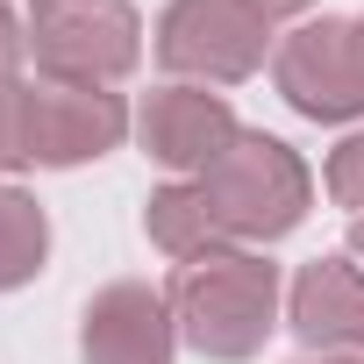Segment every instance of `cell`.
Returning <instances> with one entry per match:
<instances>
[{
	"instance_id": "cell-1",
	"label": "cell",
	"mask_w": 364,
	"mask_h": 364,
	"mask_svg": "<svg viewBox=\"0 0 364 364\" xmlns=\"http://www.w3.org/2000/svg\"><path fill=\"white\" fill-rule=\"evenodd\" d=\"M171 321L200 357L215 364H243L264 350L272 321H279V272L250 250H222V257H200V264H178L171 286Z\"/></svg>"
},
{
	"instance_id": "cell-2",
	"label": "cell",
	"mask_w": 364,
	"mask_h": 364,
	"mask_svg": "<svg viewBox=\"0 0 364 364\" xmlns=\"http://www.w3.org/2000/svg\"><path fill=\"white\" fill-rule=\"evenodd\" d=\"M200 186L215 200V222L229 229V243H272L286 229H300L307 200H314V178L307 164L279 143V136H236L208 171Z\"/></svg>"
},
{
	"instance_id": "cell-3",
	"label": "cell",
	"mask_w": 364,
	"mask_h": 364,
	"mask_svg": "<svg viewBox=\"0 0 364 364\" xmlns=\"http://www.w3.org/2000/svg\"><path fill=\"white\" fill-rule=\"evenodd\" d=\"M29 50L50 86H114L143 58V22L129 0H36Z\"/></svg>"
},
{
	"instance_id": "cell-4",
	"label": "cell",
	"mask_w": 364,
	"mask_h": 364,
	"mask_svg": "<svg viewBox=\"0 0 364 364\" xmlns=\"http://www.w3.org/2000/svg\"><path fill=\"white\" fill-rule=\"evenodd\" d=\"M264 43H272V22L250 0H171L157 15V58L208 86L250 79L264 65Z\"/></svg>"
},
{
	"instance_id": "cell-5",
	"label": "cell",
	"mask_w": 364,
	"mask_h": 364,
	"mask_svg": "<svg viewBox=\"0 0 364 364\" xmlns=\"http://www.w3.org/2000/svg\"><path fill=\"white\" fill-rule=\"evenodd\" d=\"M279 93L307 114V122H357L364 114V50H357V22H307L279 43Z\"/></svg>"
},
{
	"instance_id": "cell-6",
	"label": "cell",
	"mask_w": 364,
	"mask_h": 364,
	"mask_svg": "<svg viewBox=\"0 0 364 364\" xmlns=\"http://www.w3.org/2000/svg\"><path fill=\"white\" fill-rule=\"evenodd\" d=\"M129 136V107L107 86H29V164L72 171Z\"/></svg>"
},
{
	"instance_id": "cell-7",
	"label": "cell",
	"mask_w": 364,
	"mask_h": 364,
	"mask_svg": "<svg viewBox=\"0 0 364 364\" xmlns=\"http://www.w3.org/2000/svg\"><path fill=\"white\" fill-rule=\"evenodd\" d=\"M171 350H178V321L157 286L114 279L86 300V328H79L86 364H171Z\"/></svg>"
},
{
	"instance_id": "cell-8",
	"label": "cell",
	"mask_w": 364,
	"mask_h": 364,
	"mask_svg": "<svg viewBox=\"0 0 364 364\" xmlns=\"http://www.w3.org/2000/svg\"><path fill=\"white\" fill-rule=\"evenodd\" d=\"M136 136H143V150H150L157 164H171V171H208V164H215L243 129H236V114H229V100H222V93L164 86V93H150V100H143Z\"/></svg>"
},
{
	"instance_id": "cell-9",
	"label": "cell",
	"mask_w": 364,
	"mask_h": 364,
	"mask_svg": "<svg viewBox=\"0 0 364 364\" xmlns=\"http://www.w3.org/2000/svg\"><path fill=\"white\" fill-rule=\"evenodd\" d=\"M293 336L307 350H364V272L343 257H314L293 279Z\"/></svg>"
},
{
	"instance_id": "cell-10",
	"label": "cell",
	"mask_w": 364,
	"mask_h": 364,
	"mask_svg": "<svg viewBox=\"0 0 364 364\" xmlns=\"http://www.w3.org/2000/svg\"><path fill=\"white\" fill-rule=\"evenodd\" d=\"M143 229H150V243H157L164 257H178V264H200V257H222V250H229V229L215 222V200H208L200 178H193V186L150 193Z\"/></svg>"
},
{
	"instance_id": "cell-11",
	"label": "cell",
	"mask_w": 364,
	"mask_h": 364,
	"mask_svg": "<svg viewBox=\"0 0 364 364\" xmlns=\"http://www.w3.org/2000/svg\"><path fill=\"white\" fill-rule=\"evenodd\" d=\"M43 257H50V222H43V208H36L29 193H15V186H0V293L29 286V279L43 272Z\"/></svg>"
},
{
	"instance_id": "cell-12",
	"label": "cell",
	"mask_w": 364,
	"mask_h": 364,
	"mask_svg": "<svg viewBox=\"0 0 364 364\" xmlns=\"http://www.w3.org/2000/svg\"><path fill=\"white\" fill-rule=\"evenodd\" d=\"M22 164H29V86L0 79V171H22Z\"/></svg>"
},
{
	"instance_id": "cell-13",
	"label": "cell",
	"mask_w": 364,
	"mask_h": 364,
	"mask_svg": "<svg viewBox=\"0 0 364 364\" xmlns=\"http://www.w3.org/2000/svg\"><path fill=\"white\" fill-rule=\"evenodd\" d=\"M328 193L343 208H364V136H350L336 157H328Z\"/></svg>"
},
{
	"instance_id": "cell-14",
	"label": "cell",
	"mask_w": 364,
	"mask_h": 364,
	"mask_svg": "<svg viewBox=\"0 0 364 364\" xmlns=\"http://www.w3.org/2000/svg\"><path fill=\"white\" fill-rule=\"evenodd\" d=\"M29 50V36H22V22L0 8V79H15V58Z\"/></svg>"
},
{
	"instance_id": "cell-15",
	"label": "cell",
	"mask_w": 364,
	"mask_h": 364,
	"mask_svg": "<svg viewBox=\"0 0 364 364\" xmlns=\"http://www.w3.org/2000/svg\"><path fill=\"white\" fill-rule=\"evenodd\" d=\"M250 8H257L264 22H279V15H300V8H314V0H250Z\"/></svg>"
},
{
	"instance_id": "cell-16",
	"label": "cell",
	"mask_w": 364,
	"mask_h": 364,
	"mask_svg": "<svg viewBox=\"0 0 364 364\" xmlns=\"http://www.w3.org/2000/svg\"><path fill=\"white\" fill-rule=\"evenodd\" d=\"M350 250H357V257H364V215H357V229H350Z\"/></svg>"
},
{
	"instance_id": "cell-17",
	"label": "cell",
	"mask_w": 364,
	"mask_h": 364,
	"mask_svg": "<svg viewBox=\"0 0 364 364\" xmlns=\"http://www.w3.org/2000/svg\"><path fill=\"white\" fill-rule=\"evenodd\" d=\"M336 364H364V357H336Z\"/></svg>"
},
{
	"instance_id": "cell-18",
	"label": "cell",
	"mask_w": 364,
	"mask_h": 364,
	"mask_svg": "<svg viewBox=\"0 0 364 364\" xmlns=\"http://www.w3.org/2000/svg\"><path fill=\"white\" fill-rule=\"evenodd\" d=\"M357 50H364V22H357Z\"/></svg>"
}]
</instances>
